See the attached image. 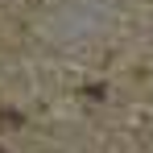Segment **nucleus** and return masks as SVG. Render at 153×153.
<instances>
[{"mask_svg": "<svg viewBox=\"0 0 153 153\" xmlns=\"http://www.w3.org/2000/svg\"><path fill=\"white\" fill-rule=\"evenodd\" d=\"M0 153H4V149H0Z\"/></svg>", "mask_w": 153, "mask_h": 153, "instance_id": "1", "label": "nucleus"}]
</instances>
